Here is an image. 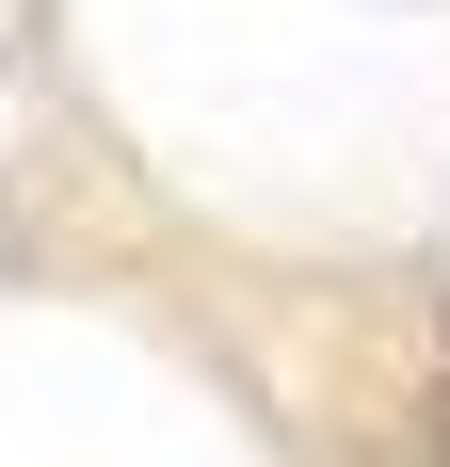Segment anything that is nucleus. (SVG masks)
<instances>
[{"label":"nucleus","mask_w":450,"mask_h":467,"mask_svg":"<svg viewBox=\"0 0 450 467\" xmlns=\"http://www.w3.org/2000/svg\"><path fill=\"white\" fill-rule=\"evenodd\" d=\"M435 290H450V275H435Z\"/></svg>","instance_id":"f257e3e1"}]
</instances>
